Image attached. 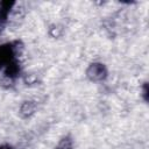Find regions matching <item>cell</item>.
Listing matches in <instances>:
<instances>
[{
  "label": "cell",
  "mask_w": 149,
  "mask_h": 149,
  "mask_svg": "<svg viewBox=\"0 0 149 149\" xmlns=\"http://www.w3.org/2000/svg\"><path fill=\"white\" fill-rule=\"evenodd\" d=\"M0 149H14V148L12 146H9V144H1Z\"/></svg>",
  "instance_id": "cell-8"
},
{
  "label": "cell",
  "mask_w": 149,
  "mask_h": 149,
  "mask_svg": "<svg viewBox=\"0 0 149 149\" xmlns=\"http://www.w3.org/2000/svg\"><path fill=\"white\" fill-rule=\"evenodd\" d=\"M35 104L33 102V101H26L23 105H22V107H21V114H22V116H24V118H27V116H29V115H31L33 113H34V111H35Z\"/></svg>",
  "instance_id": "cell-5"
},
{
  "label": "cell",
  "mask_w": 149,
  "mask_h": 149,
  "mask_svg": "<svg viewBox=\"0 0 149 149\" xmlns=\"http://www.w3.org/2000/svg\"><path fill=\"white\" fill-rule=\"evenodd\" d=\"M20 42L13 43H5L0 45V69L6 68L10 62L16 59L19 54V49H21Z\"/></svg>",
  "instance_id": "cell-1"
},
{
  "label": "cell",
  "mask_w": 149,
  "mask_h": 149,
  "mask_svg": "<svg viewBox=\"0 0 149 149\" xmlns=\"http://www.w3.org/2000/svg\"><path fill=\"white\" fill-rule=\"evenodd\" d=\"M20 74V64L17 59L10 62L6 68H5V76L9 79H15Z\"/></svg>",
  "instance_id": "cell-4"
},
{
  "label": "cell",
  "mask_w": 149,
  "mask_h": 149,
  "mask_svg": "<svg viewBox=\"0 0 149 149\" xmlns=\"http://www.w3.org/2000/svg\"><path fill=\"white\" fill-rule=\"evenodd\" d=\"M148 85L147 84H144V86H143V97H144V100L147 101L148 100Z\"/></svg>",
  "instance_id": "cell-7"
},
{
  "label": "cell",
  "mask_w": 149,
  "mask_h": 149,
  "mask_svg": "<svg viewBox=\"0 0 149 149\" xmlns=\"http://www.w3.org/2000/svg\"><path fill=\"white\" fill-rule=\"evenodd\" d=\"M56 149H72V141L70 137H64L59 141Z\"/></svg>",
  "instance_id": "cell-6"
},
{
  "label": "cell",
  "mask_w": 149,
  "mask_h": 149,
  "mask_svg": "<svg viewBox=\"0 0 149 149\" xmlns=\"http://www.w3.org/2000/svg\"><path fill=\"white\" fill-rule=\"evenodd\" d=\"M13 6H14V1H1L0 2V31L3 29L7 22L8 14Z\"/></svg>",
  "instance_id": "cell-3"
},
{
  "label": "cell",
  "mask_w": 149,
  "mask_h": 149,
  "mask_svg": "<svg viewBox=\"0 0 149 149\" xmlns=\"http://www.w3.org/2000/svg\"><path fill=\"white\" fill-rule=\"evenodd\" d=\"M86 76L92 81H100L107 77V69L101 63H92L86 70Z\"/></svg>",
  "instance_id": "cell-2"
}]
</instances>
